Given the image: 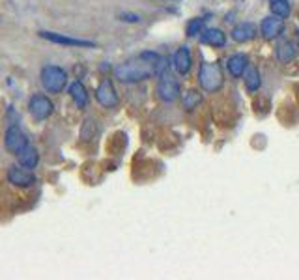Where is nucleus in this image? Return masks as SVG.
Listing matches in <instances>:
<instances>
[{"instance_id":"f257e3e1","label":"nucleus","mask_w":299,"mask_h":280,"mask_svg":"<svg viewBox=\"0 0 299 280\" xmlns=\"http://www.w3.org/2000/svg\"><path fill=\"white\" fill-rule=\"evenodd\" d=\"M161 54L154 51H144L137 58L126 60L114 68V77L120 82H140L150 77H156V62Z\"/></svg>"},{"instance_id":"f03ea898","label":"nucleus","mask_w":299,"mask_h":280,"mask_svg":"<svg viewBox=\"0 0 299 280\" xmlns=\"http://www.w3.org/2000/svg\"><path fill=\"white\" fill-rule=\"evenodd\" d=\"M198 84L207 94H215L223 88L224 77L221 66L215 62H204L198 69Z\"/></svg>"},{"instance_id":"7ed1b4c3","label":"nucleus","mask_w":299,"mask_h":280,"mask_svg":"<svg viewBox=\"0 0 299 280\" xmlns=\"http://www.w3.org/2000/svg\"><path fill=\"white\" fill-rule=\"evenodd\" d=\"M41 86L51 94H58L62 91L68 84V73L58 66H45L40 73Z\"/></svg>"},{"instance_id":"20e7f679","label":"nucleus","mask_w":299,"mask_h":280,"mask_svg":"<svg viewBox=\"0 0 299 280\" xmlns=\"http://www.w3.org/2000/svg\"><path fill=\"white\" fill-rule=\"evenodd\" d=\"M28 110L36 120H47V118L52 114L54 105H52V101L47 98V96H43V94H36V96H32L28 101Z\"/></svg>"},{"instance_id":"39448f33","label":"nucleus","mask_w":299,"mask_h":280,"mask_svg":"<svg viewBox=\"0 0 299 280\" xmlns=\"http://www.w3.org/2000/svg\"><path fill=\"white\" fill-rule=\"evenodd\" d=\"M96 99H98V103L101 107H105V109H114L120 103L118 94H116L114 86H112V82L109 79H103L99 82L98 90H96Z\"/></svg>"},{"instance_id":"423d86ee","label":"nucleus","mask_w":299,"mask_h":280,"mask_svg":"<svg viewBox=\"0 0 299 280\" xmlns=\"http://www.w3.org/2000/svg\"><path fill=\"white\" fill-rule=\"evenodd\" d=\"M156 91H157V98L161 99V101H165V103H174L180 98V94H182L178 80H174L170 75L159 79V84H157Z\"/></svg>"},{"instance_id":"0eeeda50","label":"nucleus","mask_w":299,"mask_h":280,"mask_svg":"<svg viewBox=\"0 0 299 280\" xmlns=\"http://www.w3.org/2000/svg\"><path fill=\"white\" fill-rule=\"evenodd\" d=\"M4 144H6V149L12 151L13 155H17L21 149L28 144V138L24 137V133L19 129L17 126L8 127L6 135H4Z\"/></svg>"},{"instance_id":"6e6552de","label":"nucleus","mask_w":299,"mask_h":280,"mask_svg":"<svg viewBox=\"0 0 299 280\" xmlns=\"http://www.w3.org/2000/svg\"><path fill=\"white\" fill-rule=\"evenodd\" d=\"M40 36L43 40L51 41V43H58V45L64 47H94L96 43L88 40H79V38H69V36L56 34V32H47V30H41Z\"/></svg>"},{"instance_id":"1a4fd4ad","label":"nucleus","mask_w":299,"mask_h":280,"mask_svg":"<svg viewBox=\"0 0 299 280\" xmlns=\"http://www.w3.org/2000/svg\"><path fill=\"white\" fill-rule=\"evenodd\" d=\"M260 32H262L265 40H275V38H279L284 32V21L279 15H270V17H265L262 21Z\"/></svg>"},{"instance_id":"9d476101","label":"nucleus","mask_w":299,"mask_h":280,"mask_svg":"<svg viewBox=\"0 0 299 280\" xmlns=\"http://www.w3.org/2000/svg\"><path fill=\"white\" fill-rule=\"evenodd\" d=\"M172 66L176 69V73L185 77V75H189L191 71V66H193V60H191V51L187 45H182L178 51L174 52V58H172Z\"/></svg>"},{"instance_id":"9b49d317","label":"nucleus","mask_w":299,"mask_h":280,"mask_svg":"<svg viewBox=\"0 0 299 280\" xmlns=\"http://www.w3.org/2000/svg\"><path fill=\"white\" fill-rule=\"evenodd\" d=\"M8 181L13 183V185H17V187H30V185H34L36 177L30 170H24V166L23 168L12 166V168L8 170Z\"/></svg>"},{"instance_id":"f8f14e48","label":"nucleus","mask_w":299,"mask_h":280,"mask_svg":"<svg viewBox=\"0 0 299 280\" xmlns=\"http://www.w3.org/2000/svg\"><path fill=\"white\" fill-rule=\"evenodd\" d=\"M249 68V58L247 54H232V56H228V60H226V69H228V73L234 77V79H240V77H243L245 75V71H247Z\"/></svg>"},{"instance_id":"ddd939ff","label":"nucleus","mask_w":299,"mask_h":280,"mask_svg":"<svg viewBox=\"0 0 299 280\" xmlns=\"http://www.w3.org/2000/svg\"><path fill=\"white\" fill-rule=\"evenodd\" d=\"M200 41L204 43V45L221 49V47L226 45V34H224L221 28H206L200 34Z\"/></svg>"},{"instance_id":"4468645a","label":"nucleus","mask_w":299,"mask_h":280,"mask_svg":"<svg viewBox=\"0 0 299 280\" xmlns=\"http://www.w3.org/2000/svg\"><path fill=\"white\" fill-rule=\"evenodd\" d=\"M232 40L237 43H247V41L254 40L256 36V26L253 23H240L237 26H234L230 32Z\"/></svg>"},{"instance_id":"2eb2a0df","label":"nucleus","mask_w":299,"mask_h":280,"mask_svg":"<svg viewBox=\"0 0 299 280\" xmlns=\"http://www.w3.org/2000/svg\"><path fill=\"white\" fill-rule=\"evenodd\" d=\"M17 161L19 165L24 166V168H36V165H38V161H40V153H38V149L32 146V144H26L21 151L17 153Z\"/></svg>"},{"instance_id":"dca6fc26","label":"nucleus","mask_w":299,"mask_h":280,"mask_svg":"<svg viewBox=\"0 0 299 280\" xmlns=\"http://www.w3.org/2000/svg\"><path fill=\"white\" fill-rule=\"evenodd\" d=\"M277 60L281 64H290L293 62V58H295V54H297V47L293 45L292 41L288 40H282L279 45H277Z\"/></svg>"},{"instance_id":"f3484780","label":"nucleus","mask_w":299,"mask_h":280,"mask_svg":"<svg viewBox=\"0 0 299 280\" xmlns=\"http://www.w3.org/2000/svg\"><path fill=\"white\" fill-rule=\"evenodd\" d=\"M69 96H71V99L79 109H84L88 105V91L81 80H75L73 84L69 86Z\"/></svg>"},{"instance_id":"a211bd4d","label":"nucleus","mask_w":299,"mask_h":280,"mask_svg":"<svg viewBox=\"0 0 299 280\" xmlns=\"http://www.w3.org/2000/svg\"><path fill=\"white\" fill-rule=\"evenodd\" d=\"M262 86V75L256 68H247L245 71V88L249 91H258Z\"/></svg>"},{"instance_id":"6ab92c4d","label":"nucleus","mask_w":299,"mask_h":280,"mask_svg":"<svg viewBox=\"0 0 299 280\" xmlns=\"http://www.w3.org/2000/svg\"><path fill=\"white\" fill-rule=\"evenodd\" d=\"M270 8H271V13L279 15V17H288L290 12H292V6H290L288 0H271Z\"/></svg>"},{"instance_id":"aec40b11","label":"nucleus","mask_w":299,"mask_h":280,"mask_svg":"<svg viewBox=\"0 0 299 280\" xmlns=\"http://www.w3.org/2000/svg\"><path fill=\"white\" fill-rule=\"evenodd\" d=\"M204 30H206V19H202V17L191 19L189 23H187V26H185V32H187L189 38H195V36L202 34Z\"/></svg>"},{"instance_id":"412c9836","label":"nucleus","mask_w":299,"mask_h":280,"mask_svg":"<svg viewBox=\"0 0 299 280\" xmlns=\"http://www.w3.org/2000/svg\"><path fill=\"white\" fill-rule=\"evenodd\" d=\"M200 101H202V96H200V94H198L196 90H189L184 96V109H187V110L196 109V107L200 105Z\"/></svg>"},{"instance_id":"4be33fe9","label":"nucleus","mask_w":299,"mask_h":280,"mask_svg":"<svg viewBox=\"0 0 299 280\" xmlns=\"http://www.w3.org/2000/svg\"><path fill=\"white\" fill-rule=\"evenodd\" d=\"M122 21H126V23H140V15H137V13H122L120 15Z\"/></svg>"},{"instance_id":"5701e85b","label":"nucleus","mask_w":299,"mask_h":280,"mask_svg":"<svg viewBox=\"0 0 299 280\" xmlns=\"http://www.w3.org/2000/svg\"><path fill=\"white\" fill-rule=\"evenodd\" d=\"M297 51H299V47H297Z\"/></svg>"}]
</instances>
